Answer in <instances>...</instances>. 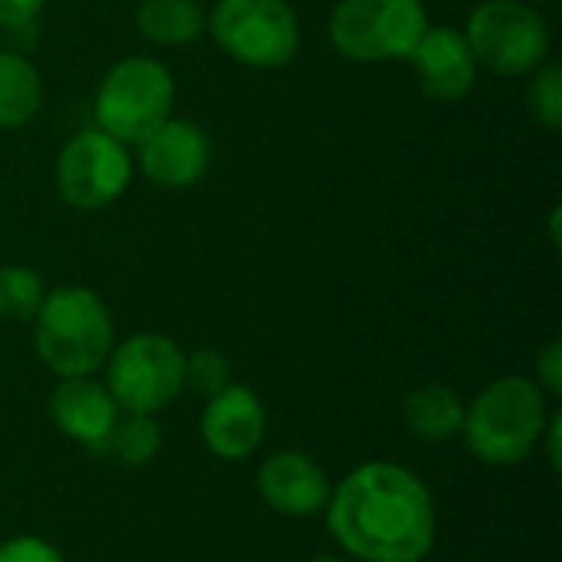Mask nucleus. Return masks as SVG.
Masks as SVG:
<instances>
[{"instance_id": "obj_1", "label": "nucleus", "mask_w": 562, "mask_h": 562, "mask_svg": "<svg viewBox=\"0 0 562 562\" xmlns=\"http://www.w3.org/2000/svg\"><path fill=\"white\" fill-rule=\"evenodd\" d=\"M326 524L356 562H422L438 537L428 484L395 461H366L333 484Z\"/></svg>"}, {"instance_id": "obj_2", "label": "nucleus", "mask_w": 562, "mask_h": 562, "mask_svg": "<svg viewBox=\"0 0 562 562\" xmlns=\"http://www.w3.org/2000/svg\"><path fill=\"white\" fill-rule=\"evenodd\" d=\"M550 405L530 375H501L464 405L461 438L487 468L524 464L543 438Z\"/></svg>"}, {"instance_id": "obj_3", "label": "nucleus", "mask_w": 562, "mask_h": 562, "mask_svg": "<svg viewBox=\"0 0 562 562\" xmlns=\"http://www.w3.org/2000/svg\"><path fill=\"white\" fill-rule=\"evenodd\" d=\"M115 346L109 306L89 286H56L33 316V349L56 379L92 375Z\"/></svg>"}, {"instance_id": "obj_4", "label": "nucleus", "mask_w": 562, "mask_h": 562, "mask_svg": "<svg viewBox=\"0 0 562 562\" xmlns=\"http://www.w3.org/2000/svg\"><path fill=\"white\" fill-rule=\"evenodd\" d=\"M175 76L151 56H125L102 76L95 89V128L122 145H138L171 115Z\"/></svg>"}, {"instance_id": "obj_5", "label": "nucleus", "mask_w": 562, "mask_h": 562, "mask_svg": "<svg viewBox=\"0 0 562 562\" xmlns=\"http://www.w3.org/2000/svg\"><path fill=\"white\" fill-rule=\"evenodd\" d=\"M105 389L122 412L158 415L184 392V349L165 333H135L112 346Z\"/></svg>"}, {"instance_id": "obj_6", "label": "nucleus", "mask_w": 562, "mask_h": 562, "mask_svg": "<svg viewBox=\"0 0 562 562\" xmlns=\"http://www.w3.org/2000/svg\"><path fill=\"white\" fill-rule=\"evenodd\" d=\"M428 26L422 0H339L329 40L352 63H392L408 59Z\"/></svg>"}, {"instance_id": "obj_7", "label": "nucleus", "mask_w": 562, "mask_h": 562, "mask_svg": "<svg viewBox=\"0 0 562 562\" xmlns=\"http://www.w3.org/2000/svg\"><path fill=\"white\" fill-rule=\"evenodd\" d=\"M207 33L250 69H280L300 53V20L286 0H217Z\"/></svg>"}, {"instance_id": "obj_8", "label": "nucleus", "mask_w": 562, "mask_h": 562, "mask_svg": "<svg viewBox=\"0 0 562 562\" xmlns=\"http://www.w3.org/2000/svg\"><path fill=\"white\" fill-rule=\"evenodd\" d=\"M477 66L497 76H527L550 56V26L524 0H484L464 30Z\"/></svg>"}, {"instance_id": "obj_9", "label": "nucleus", "mask_w": 562, "mask_h": 562, "mask_svg": "<svg viewBox=\"0 0 562 562\" xmlns=\"http://www.w3.org/2000/svg\"><path fill=\"white\" fill-rule=\"evenodd\" d=\"M53 178L59 198L72 211H102L125 194L132 181V158L109 132L82 128L56 155Z\"/></svg>"}, {"instance_id": "obj_10", "label": "nucleus", "mask_w": 562, "mask_h": 562, "mask_svg": "<svg viewBox=\"0 0 562 562\" xmlns=\"http://www.w3.org/2000/svg\"><path fill=\"white\" fill-rule=\"evenodd\" d=\"M138 165L155 188H191L207 175L211 138L201 125L168 115L138 142Z\"/></svg>"}, {"instance_id": "obj_11", "label": "nucleus", "mask_w": 562, "mask_h": 562, "mask_svg": "<svg viewBox=\"0 0 562 562\" xmlns=\"http://www.w3.org/2000/svg\"><path fill=\"white\" fill-rule=\"evenodd\" d=\"M260 501L290 520H310L326 510L333 481L306 451H277L257 471Z\"/></svg>"}, {"instance_id": "obj_12", "label": "nucleus", "mask_w": 562, "mask_h": 562, "mask_svg": "<svg viewBox=\"0 0 562 562\" xmlns=\"http://www.w3.org/2000/svg\"><path fill=\"white\" fill-rule=\"evenodd\" d=\"M267 435V408L254 389L231 382L217 395L207 398L201 412V438L204 448L221 461L250 458Z\"/></svg>"}, {"instance_id": "obj_13", "label": "nucleus", "mask_w": 562, "mask_h": 562, "mask_svg": "<svg viewBox=\"0 0 562 562\" xmlns=\"http://www.w3.org/2000/svg\"><path fill=\"white\" fill-rule=\"evenodd\" d=\"M412 66L418 86L435 102H461L477 82V59L464 30L458 26H428L412 49Z\"/></svg>"}, {"instance_id": "obj_14", "label": "nucleus", "mask_w": 562, "mask_h": 562, "mask_svg": "<svg viewBox=\"0 0 562 562\" xmlns=\"http://www.w3.org/2000/svg\"><path fill=\"white\" fill-rule=\"evenodd\" d=\"M46 408H49L53 428L92 454H102L105 438L122 412L115 405L112 392L105 389V382H95L92 375L59 379L56 389L49 392Z\"/></svg>"}, {"instance_id": "obj_15", "label": "nucleus", "mask_w": 562, "mask_h": 562, "mask_svg": "<svg viewBox=\"0 0 562 562\" xmlns=\"http://www.w3.org/2000/svg\"><path fill=\"white\" fill-rule=\"evenodd\" d=\"M402 422L418 441L445 445L461 435L464 425V398L445 382H425L412 389L402 402Z\"/></svg>"}, {"instance_id": "obj_16", "label": "nucleus", "mask_w": 562, "mask_h": 562, "mask_svg": "<svg viewBox=\"0 0 562 562\" xmlns=\"http://www.w3.org/2000/svg\"><path fill=\"white\" fill-rule=\"evenodd\" d=\"M135 26L158 46H184L207 30V13L198 0H142Z\"/></svg>"}, {"instance_id": "obj_17", "label": "nucleus", "mask_w": 562, "mask_h": 562, "mask_svg": "<svg viewBox=\"0 0 562 562\" xmlns=\"http://www.w3.org/2000/svg\"><path fill=\"white\" fill-rule=\"evenodd\" d=\"M43 105L40 69L13 49H0V128H23Z\"/></svg>"}, {"instance_id": "obj_18", "label": "nucleus", "mask_w": 562, "mask_h": 562, "mask_svg": "<svg viewBox=\"0 0 562 562\" xmlns=\"http://www.w3.org/2000/svg\"><path fill=\"white\" fill-rule=\"evenodd\" d=\"M161 451V425L155 415H138V412H119L105 448L99 458H112L122 468H148Z\"/></svg>"}, {"instance_id": "obj_19", "label": "nucleus", "mask_w": 562, "mask_h": 562, "mask_svg": "<svg viewBox=\"0 0 562 562\" xmlns=\"http://www.w3.org/2000/svg\"><path fill=\"white\" fill-rule=\"evenodd\" d=\"M43 296H46V286L36 270H30L23 263L0 267V319L33 323Z\"/></svg>"}, {"instance_id": "obj_20", "label": "nucleus", "mask_w": 562, "mask_h": 562, "mask_svg": "<svg viewBox=\"0 0 562 562\" xmlns=\"http://www.w3.org/2000/svg\"><path fill=\"white\" fill-rule=\"evenodd\" d=\"M231 382H234V369L221 349L204 346V349L184 352V389H191L194 395L211 398L221 389H227Z\"/></svg>"}, {"instance_id": "obj_21", "label": "nucleus", "mask_w": 562, "mask_h": 562, "mask_svg": "<svg viewBox=\"0 0 562 562\" xmlns=\"http://www.w3.org/2000/svg\"><path fill=\"white\" fill-rule=\"evenodd\" d=\"M527 105H530V115L557 132L562 125V69L560 66H537L533 69V79L527 82Z\"/></svg>"}, {"instance_id": "obj_22", "label": "nucleus", "mask_w": 562, "mask_h": 562, "mask_svg": "<svg viewBox=\"0 0 562 562\" xmlns=\"http://www.w3.org/2000/svg\"><path fill=\"white\" fill-rule=\"evenodd\" d=\"M0 562H66V557L49 540L20 533L0 543Z\"/></svg>"}, {"instance_id": "obj_23", "label": "nucleus", "mask_w": 562, "mask_h": 562, "mask_svg": "<svg viewBox=\"0 0 562 562\" xmlns=\"http://www.w3.org/2000/svg\"><path fill=\"white\" fill-rule=\"evenodd\" d=\"M533 382L543 389L547 398H560L562 395V342L553 339L543 346V352L537 356V375Z\"/></svg>"}, {"instance_id": "obj_24", "label": "nucleus", "mask_w": 562, "mask_h": 562, "mask_svg": "<svg viewBox=\"0 0 562 562\" xmlns=\"http://www.w3.org/2000/svg\"><path fill=\"white\" fill-rule=\"evenodd\" d=\"M43 7H46V0H0V26H7V30L30 26Z\"/></svg>"}, {"instance_id": "obj_25", "label": "nucleus", "mask_w": 562, "mask_h": 562, "mask_svg": "<svg viewBox=\"0 0 562 562\" xmlns=\"http://www.w3.org/2000/svg\"><path fill=\"white\" fill-rule=\"evenodd\" d=\"M560 438H562V415L560 412H550V422H547V428H543V438H540V445L547 448V461H550V468L553 471H560Z\"/></svg>"}, {"instance_id": "obj_26", "label": "nucleus", "mask_w": 562, "mask_h": 562, "mask_svg": "<svg viewBox=\"0 0 562 562\" xmlns=\"http://www.w3.org/2000/svg\"><path fill=\"white\" fill-rule=\"evenodd\" d=\"M310 562H356V560H346V557H313Z\"/></svg>"}, {"instance_id": "obj_27", "label": "nucleus", "mask_w": 562, "mask_h": 562, "mask_svg": "<svg viewBox=\"0 0 562 562\" xmlns=\"http://www.w3.org/2000/svg\"><path fill=\"white\" fill-rule=\"evenodd\" d=\"M524 3H530V7H537V3H550V0H524Z\"/></svg>"}]
</instances>
